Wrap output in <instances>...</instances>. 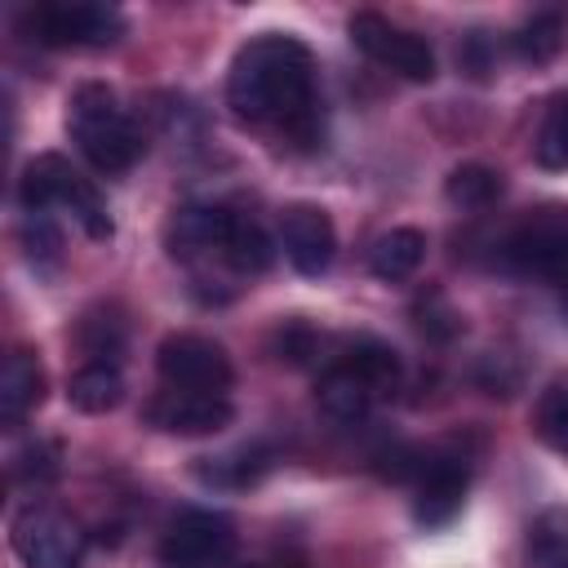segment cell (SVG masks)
<instances>
[{"instance_id": "obj_17", "label": "cell", "mask_w": 568, "mask_h": 568, "mask_svg": "<svg viewBox=\"0 0 568 568\" xmlns=\"http://www.w3.org/2000/svg\"><path fill=\"white\" fill-rule=\"evenodd\" d=\"M373 399H377V395H373L355 373H346L342 364H328V368L320 373V382H315V404H320V413H324L333 426H359V422L368 417Z\"/></svg>"}, {"instance_id": "obj_21", "label": "cell", "mask_w": 568, "mask_h": 568, "mask_svg": "<svg viewBox=\"0 0 568 568\" xmlns=\"http://www.w3.org/2000/svg\"><path fill=\"white\" fill-rule=\"evenodd\" d=\"M501 191H506V178L497 173V169H488V164H457L448 178H444V195H448V204L453 209H466V213H484V209H493L497 200H501Z\"/></svg>"}, {"instance_id": "obj_20", "label": "cell", "mask_w": 568, "mask_h": 568, "mask_svg": "<svg viewBox=\"0 0 568 568\" xmlns=\"http://www.w3.org/2000/svg\"><path fill=\"white\" fill-rule=\"evenodd\" d=\"M124 399L120 364H80L67 382V404L75 413H111Z\"/></svg>"}, {"instance_id": "obj_9", "label": "cell", "mask_w": 568, "mask_h": 568, "mask_svg": "<svg viewBox=\"0 0 568 568\" xmlns=\"http://www.w3.org/2000/svg\"><path fill=\"white\" fill-rule=\"evenodd\" d=\"M9 541L22 568H80V550H84L80 528L58 506H36V501L13 515Z\"/></svg>"}, {"instance_id": "obj_14", "label": "cell", "mask_w": 568, "mask_h": 568, "mask_svg": "<svg viewBox=\"0 0 568 568\" xmlns=\"http://www.w3.org/2000/svg\"><path fill=\"white\" fill-rule=\"evenodd\" d=\"M44 399V368L31 351H13L0 364V426H22L31 408Z\"/></svg>"}, {"instance_id": "obj_32", "label": "cell", "mask_w": 568, "mask_h": 568, "mask_svg": "<svg viewBox=\"0 0 568 568\" xmlns=\"http://www.w3.org/2000/svg\"><path fill=\"white\" fill-rule=\"evenodd\" d=\"M253 568H302L297 559H280V564H253Z\"/></svg>"}, {"instance_id": "obj_19", "label": "cell", "mask_w": 568, "mask_h": 568, "mask_svg": "<svg viewBox=\"0 0 568 568\" xmlns=\"http://www.w3.org/2000/svg\"><path fill=\"white\" fill-rule=\"evenodd\" d=\"M422 257H426V235L417 226H390L386 235L373 240L368 271L377 280H386V284H399V280H408L422 266Z\"/></svg>"}, {"instance_id": "obj_22", "label": "cell", "mask_w": 568, "mask_h": 568, "mask_svg": "<svg viewBox=\"0 0 568 568\" xmlns=\"http://www.w3.org/2000/svg\"><path fill=\"white\" fill-rule=\"evenodd\" d=\"M222 262L235 271V275H262L271 262H275V244H271V235L262 231V222H253V217H235V231H231V240H226V248H222Z\"/></svg>"}, {"instance_id": "obj_25", "label": "cell", "mask_w": 568, "mask_h": 568, "mask_svg": "<svg viewBox=\"0 0 568 568\" xmlns=\"http://www.w3.org/2000/svg\"><path fill=\"white\" fill-rule=\"evenodd\" d=\"M510 49H515L524 62H532V67L550 62V58L564 49V18H559V13H550V9L532 13L528 22H519V27H515Z\"/></svg>"}, {"instance_id": "obj_27", "label": "cell", "mask_w": 568, "mask_h": 568, "mask_svg": "<svg viewBox=\"0 0 568 568\" xmlns=\"http://www.w3.org/2000/svg\"><path fill=\"white\" fill-rule=\"evenodd\" d=\"M413 324L430 337V342H453L462 328H466V320H462V311L444 297V293H422L417 302H413Z\"/></svg>"}, {"instance_id": "obj_26", "label": "cell", "mask_w": 568, "mask_h": 568, "mask_svg": "<svg viewBox=\"0 0 568 568\" xmlns=\"http://www.w3.org/2000/svg\"><path fill=\"white\" fill-rule=\"evenodd\" d=\"M320 346H324V337L315 333V324H306V320H297V315L284 320V324L271 333V351H275V359L288 364V368H306V364H315Z\"/></svg>"}, {"instance_id": "obj_2", "label": "cell", "mask_w": 568, "mask_h": 568, "mask_svg": "<svg viewBox=\"0 0 568 568\" xmlns=\"http://www.w3.org/2000/svg\"><path fill=\"white\" fill-rule=\"evenodd\" d=\"M67 133L98 173H124L146 151L142 129L124 115L115 89L102 80H89L67 98Z\"/></svg>"}, {"instance_id": "obj_12", "label": "cell", "mask_w": 568, "mask_h": 568, "mask_svg": "<svg viewBox=\"0 0 568 568\" xmlns=\"http://www.w3.org/2000/svg\"><path fill=\"white\" fill-rule=\"evenodd\" d=\"M280 248L297 275H306V280L324 275L333 266V253H337L333 217L320 204H288L280 213Z\"/></svg>"}, {"instance_id": "obj_23", "label": "cell", "mask_w": 568, "mask_h": 568, "mask_svg": "<svg viewBox=\"0 0 568 568\" xmlns=\"http://www.w3.org/2000/svg\"><path fill=\"white\" fill-rule=\"evenodd\" d=\"M532 160L550 173H564L568 169V89L555 93L541 111V124H537V138H532Z\"/></svg>"}, {"instance_id": "obj_28", "label": "cell", "mask_w": 568, "mask_h": 568, "mask_svg": "<svg viewBox=\"0 0 568 568\" xmlns=\"http://www.w3.org/2000/svg\"><path fill=\"white\" fill-rule=\"evenodd\" d=\"M22 248H27V262L36 266V275H49L62 262V235L49 222V213H27V222H22Z\"/></svg>"}, {"instance_id": "obj_11", "label": "cell", "mask_w": 568, "mask_h": 568, "mask_svg": "<svg viewBox=\"0 0 568 568\" xmlns=\"http://www.w3.org/2000/svg\"><path fill=\"white\" fill-rule=\"evenodd\" d=\"M235 217L226 204L217 200H191V204H178L164 222V248L169 257L178 262H200V257H222L231 231H235Z\"/></svg>"}, {"instance_id": "obj_13", "label": "cell", "mask_w": 568, "mask_h": 568, "mask_svg": "<svg viewBox=\"0 0 568 568\" xmlns=\"http://www.w3.org/2000/svg\"><path fill=\"white\" fill-rule=\"evenodd\" d=\"M146 426L164 435H217L231 426L235 408L226 395H191V390H155L142 408Z\"/></svg>"}, {"instance_id": "obj_6", "label": "cell", "mask_w": 568, "mask_h": 568, "mask_svg": "<svg viewBox=\"0 0 568 568\" xmlns=\"http://www.w3.org/2000/svg\"><path fill=\"white\" fill-rule=\"evenodd\" d=\"M155 373L164 390H191V395H226L235 382L231 355L200 333H173L155 346Z\"/></svg>"}, {"instance_id": "obj_4", "label": "cell", "mask_w": 568, "mask_h": 568, "mask_svg": "<svg viewBox=\"0 0 568 568\" xmlns=\"http://www.w3.org/2000/svg\"><path fill=\"white\" fill-rule=\"evenodd\" d=\"M27 18L31 40L53 49H106L124 36V13L102 0H44Z\"/></svg>"}, {"instance_id": "obj_30", "label": "cell", "mask_w": 568, "mask_h": 568, "mask_svg": "<svg viewBox=\"0 0 568 568\" xmlns=\"http://www.w3.org/2000/svg\"><path fill=\"white\" fill-rule=\"evenodd\" d=\"M13 479H22V484H44V479H53L58 475V444L53 439H31V444H22L18 453H13Z\"/></svg>"}, {"instance_id": "obj_15", "label": "cell", "mask_w": 568, "mask_h": 568, "mask_svg": "<svg viewBox=\"0 0 568 568\" xmlns=\"http://www.w3.org/2000/svg\"><path fill=\"white\" fill-rule=\"evenodd\" d=\"M333 364H342L346 373H355L373 395H390L399 386V355L382 337H368V333L346 337V346L333 355Z\"/></svg>"}, {"instance_id": "obj_33", "label": "cell", "mask_w": 568, "mask_h": 568, "mask_svg": "<svg viewBox=\"0 0 568 568\" xmlns=\"http://www.w3.org/2000/svg\"><path fill=\"white\" fill-rule=\"evenodd\" d=\"M559 288H564V302H568V271H564V280H559Z\"/></svg>"}, {"instance_id": "obj_24", "label": "cell", "mask_w": 568, "mask_h": 568, "mask_svg": "<svg viewBox=\"0 0 568 568\" xmlns=\"http://www.w3.org/2000/svg\"><path fill=\"white\" fill-rule=\"evenodd\" d=\"M528 564L532 568H568V506H550L532 519Z\"/></svg>"}, {"instance_id": "obj_18", "label": "cell", "mask_w": 568, "mask_h": 568, "mask_svg": "<svg viewBox=\"0 0 568 568\" xmlns=\"http://www.w3.org/2000/svg\"><path fill=\"white\" fill-rule=\"evenodd\" d=\"M266 470H271V453L262 444H240L217 457H195L191 466V475L209 488H253Z\"/></svg>"}, {"instance_id": "obj_1", "label": "cell", "mask_w": 568, "mask_h": 568, "mask_svg": "<svg viewBox=\"0 0 568 568\" xmlns=\"http://www.w3.org/2000/svg\"><path fill=\"white\" fill-rule=\"evenodd\" d=\"M315 89V58L297 36H257L248 40L226 71V106L248 124H288L306 129Z\"/></svg>"}, {"instance_id": "obj_3", "label": "cell", "mask_w": 568, "mask_h": 568, "mask_svg": "<svg viewBox=\"0 0 568 568\" xmlns=\"http://www.w3.org/2000/svg\"><path fill=\"white\" fill-rule=\"evenodd\" d=\"M18 200H22L27 213H49V209L67 213L89 240H111L115 235V222H111V209H106L102 191L89 178H80L58 151H44L22 169Z\"/></svg>"}, {"instance_id": "obj_10", "label": "cell", "mask_w": 568, "mask_h": 568, "mask_svg": "<svg viewBox=\"0 0 568 568\" xmlns=\"http://www.w3.org/2000/svg\"><path fill=\"white\" fill-rule=\"evenodd\" d=\"M466 488H470V457L457 444L426 453V466L413 479V519L422 528L453 524L466 501Z\"/></svg>"}, {"instance_id": "obj_7", "label": "cell", "mask_w": 568, "mask_h": 568, "mask_svg": "<svg viewBox=\"0 0 568 568\" xmlns=\"http://www.w3.org/2000/svg\"><path fill=\"white\" fill-rule=\"evenodd\" d=\"M235 555V524L222 510H178L160 541V568H226Z\"/></svg>"}, {"instance_id": "obj_31", "label": "cell", "mask_w": 568, "mask_h": 568, "mask_svg": "<svg viewBox=\"0 0 568 568\" xmlns=\"http://www.w3.org/2000/svg\"><path fill=\"white\" fill-rule=\"evenodd\" d=\"M457 67L470 80H488L493 75V40L484 31H466L462 44H457Z\"/></svg>"}, {"instance_id": "obj_16", "label": "cell", "mask_w": 568, "mask_h": 568, "mask_svg": "<svg viewBox=\"0 0 568 568\" xmlns=\"http://www.w3.org/2000/svg\"><path fill=\"white\" fill-rule=\"evenodd\" d=\"M129 342V320L115 302H98L75 324V346L84 351V364H120Z\"/></svg>"}, {"instance_id": "obj_5", "label": "cell", "mask_w": 568, "mask_h": 568, "mask_svg": "<svg viewBox=\"0 0 568 568\" xmlns=\"http://www.w3.org/2000/svg\"><path fill=\"white\" fill-rule=\"evenodd\" d=\"M501 271L519 280H550L559 284L568 271V213L564 209H541L528 222H519L501 244H497Z\"/></svg>"}, {"instance_id": "obj_8", "label": "cell", "mask_w": 568, "mask_h": 568, "mask_svg": "<svg viewBox=\"0 0 568 568\" xmlns=\"http://www.w3.org/2000/svg\"><path fill=\"white\" fill-rule=\"evenodd\" d=\"M346 36H351V44H355L364 58H373L377 67H386V71L413 80V84L435 80V53H430V44H426L422 36L395 27L390 18H382V13H373V9H359V13H351Z\"/></svg>"}, {"instance_id": "obj_29", "label": "cell", "mask_w": 568, "mask_h": 568, "mask_svg": "<svg viewBox=\"0 0 568 568\" xmlns=\"http://www.w3.org/2000/svg\"><path fill=\"white\" fill-rule=\"evenodd\" d=\"M537 435L546 439V448H555L559 457H568V382L550 386L537 404Z\"/></svg>"}]
</instances>
